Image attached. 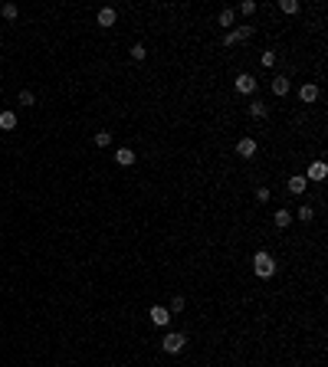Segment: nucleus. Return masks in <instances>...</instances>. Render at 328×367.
<instances>
[{
  "instance_id": "39448f33",
  "label": "nucleus",
  "mask_w": 328,
  "mask_h": 367,
  "mask_svg": "<svg viewBox=\"0 0 328 367\" xmlns=\"http://www.w3.org/2000/svg\"><path fill=\"white\" fill-rule=\"evenodd\" d=\"M325 177H328V164H325V161H312L305 180H315V184H319V180H325Z\"/></svg>"
},
{
  "instance_id": "f257e3e1",
  "label": "nucleus",
  "mask_w": 328,
  "mask_h": 367,
  "mask_svg": "<svg viewBox=\"0 0 328 367\" xmlns=\"http://www.w3.org/2000/svg\"><path fill=\"white\" fill-rule=\"evenodd\" d=\"M253 272H256V279H273L276 275V259L266 249H259L256 256H253Z\"/></svg>"
},
{
  "instance_id": "4468645a",
  "label": "nucleus",
  "mask_w": 328,
  "mask_h": 367,
  "mask_svg": "<svg viewBox=\"0 0 328 367\" xmlns=\"http://www.w3.org/2000/svg\"><path fill=\"white\" fill-rule=\"evenodd\" d=\"M273 223H276L279 230H286V227L292 223V213H289V210H276V213H273Z\"/></svg>"
},
{
  "instance_id": "412c9836",
  "label": "nucleus",
  "mask_w": 328,
  "mask_h": 367,
  "mask_svg": "<svg viewBox=\"0 0 328 367\" xmlns=\"http://www.w3.org/2000/svg\"><path fill=\"white\" fill-rule=\"evenodd\" d=\"M184 305H187L184 298H180V295H174V298H171V305H167V312H171V315H180V312H184Z\"/></svg>"
},
{
  "instance_id": "f03ea898",
  "label": "nucleus",
  "mask_w": 328,
  "mask_h": 367,
  "mask_svg": "<svg viewBox=\"0 0 328 367\" xmlns=\"http://www.w3.org/2000/svg\"><path fill=\"white\" fill-rule=\"evenodd\" d=\"M161 348L167 354H180L184 348H187V335H180V331H171V335L161 338Z\"/></svg>"
},
{
  "instance_id": "9d476101",
  "label": "nucleus",
  "mask_w": 328,
  "mask_h": 367,
  "mask_svg": "<svg viewBox=\"0 0 328 367\" xmlns=\"http://www.w3.org/2000/svg\"><path fill=\"white\" fill-rule=\"evenodd\" d=\"M138 157H135V151L132 148H118L115 151V164H122V167H132Z\"/></svg>"
},
{
  "instance_id": "7ed1b4c3",
  "label": "nucleus",
  "mask_w": 328,
  "mask_h": 367,
  "mask_svg": "<svg viewBox=\"0 0 328 367\" xmlns=\"http://www.w3.org/2000/svg\"><path fill=\"white\" fill-rule=\"evenodd\" d=\"M253 33H256V26H233V30L223 36V46H240V43H246Z\"/></svg>"
},
{
  "instance_id": "b1692460",
  "label": "nucleus",
  "mask_w": 328,
  "mask_h": 367,
  "mask_svg": "<svg viewBox=\"0 0 328 367\" xmlns=\"http://www.w3.org/2000/svg\"><path fill=\"white\" fill-rule=\"evenodd\" d=\"M240 13L243 16H253V13H256V3H253V0H243V3H240Z\"/></svg>"
},
{
  "instance_id": "a878e982",
  "label": "nucleus",
  "mask_w": 328,
  "mask_h": 367,
  "mask_svg": "<svg viewBox=\"0 0 328 367\" xmlns=\"http://www.w3.org/2000/svg\"><path fill=\"white\" fill-rule=\"evenodd\" d=\"M256 200H259V203L269 200V187H256Z\"/></svg>"
},
{
  "instance_id": "20e7f679",
  "label": "nucleus",
  "mask_w": 328,
  "mask_h": 367,
  "mask_svg": "<svg viewBox=\"0 0 328 367\" xmlns=\"http://www.w3.org/2000/svg\"><path fill=\"white\" fill-rule=\"evenodd\" d=\"M233 86H236L240 95H253L256 92V76H253V72H240V76L233 79Z\"/></svg>"
},
{
  "instance_id": "4be33fe9",
  "label": "nucleus",
  "mask_w": 328,
  "mask_h": 367,
  "mask_svg": "<svg viewBox=\"0 0 328 367\" xmlns=\"http://www.w3.org/2000/svg\"><path fill=\"white\" fill-rule=\"evenodd\" d=\"M279 10H282V13H299V0H282V3H279Z\"/></svg>"
},
{
  "instance_id": "5701e85b",
  "label": "nucleus",
  "mask_w": 328,
  "mask_h": 367,
  "mask_svg": "<svg viewBox=\"0 0 328 367\" xmlns=\"http://www.w3.org/2000/svg\"><path fill=\"white\" fill-rule=\"evenodd\" d=\"M296 217L302 220V223H309V220L315 217V210H312V207H309V203H305V207H299V210H296Z\"/></svg>"
},
{
  "instance_id": "f3484780",
  "label": "nucleus",
  "mask_w": 328,
  "mask_h": 367,
  "mask_svg": "<svg viewBox=\"0 0 328 367\" xmlns=\"http://www.w3.org/2000/svg\"><path fill=\"white\" fill-rule=\"evenodd\" d=\"M128 56H132L135 63H141V59H145V56H148V49H145V43H135V46L128 49Z\"/></svg>"
},
{
  "instance_id": "423d86ee",
  "label": "nucleus",
  "mask_w": 328,
  "mask_h": 367,
  "mask_svg": "<svg viewBox=\"0 0 328 367\" xmlns=\"http://www.w3.org/2000/svg\"><path fill=\"white\" fill-rule=\"evenodd\" d=\"M171 321V312L164 308V305H151V325H158V328H164Z\"/></svg>"
},
{
  "instance_id": "0eeeda50",
  "label": "nucleus",
  "mask_w": 328,
  "mask_h": 367,
  "mask_svg": "<svg viewBox=\"0 0 328 367\" xmlns=\"http://www.w3.org/2000/svg\"><path fill=\"white\" fill-rule=\"evenodd\" d=\"M236 154L240 157H256V138H240L236 141Z\"/></svg>"
},
{
  "instance_id": "2eb2a0df",
  "label": "nucleus",
  "mask_w": 328,
  "mask_h": 367,
  "mask_svg": "<svg viewBox=\"0 0 328 367\" xmlns=\"http://www.w3.org/2000/svg\"><path fill=\"white\" fill-rule=\"evenodd\" d=\"M250 115L253 118H266V115H269V105H266V102H250Z\"/></svg>"
},
{
  "instance_id": "aec40b11",
  "label": "nucleus",
  "mask_w": 328,
  "mask_h": 367,
  "mask_svg": "<svg viewBox=\"0 0 328 367\" xmlns=\"http://www.w3.org/2000/svg\"><path fill=\"white\" fill-rule=\"evenodd\" d=\"M16 102H20V105H23V109H30L33 102H36V95H33L30 89H20V99H16Z\"/></svg>"
},
{
  "instance_id": "f8f14e48",
  "label": "nucleus",
  "mask_w": 328,
  "mask_h": 367,
  "mask_svg": "<svg viewBox=\"0 0 328 367\" xmlns=\"http://www.w3.org/2000/svg\"><path fill=\"white\" fill-rule=\"evenodd\" d=\"M289 190H292V194H305V190H309L305 174H292V177H289Z\"/></svg>"
},
{
  "instance_id": "a211bd4d",
  "label": "nucleus",
  "mask_w": 328,
  "mask_h": 367,
  "mask_svg": "<svg viewBox=\"0 0 328 367\" xmlns=\"http://www.w3.org/2000/svg\"><path fill=\"white\" fill-rule=\"evenodd\" d=\"M95 148H109V144H112V131H95Z\"/></svg>"
},
{
  "instance_id": "dca6fc26",
  "label": "nucleus",
  "mask_w": 328,
  "mask_h": 367,
  "mask_svg": "<svg viewBox=\"0 0 328 367\" xmlns=\"http://www.w3.org/2000/svg\"><path fill=\"white\" fill-rule=\"evenodd\" d=\"M0 128H3V131H13V128H16V115H13V112H0Z\"/></svg>"
},
{
  "instance_id": "6ab92c4d",
  "label": "nucleus",
  "mask_w": 328,
  "mask_h": 367,
  "mask_svg": "<svg viewBox=\"0 0 328 367\" xmlns=\"http://www.w3.org/2000/svg\"><path fill=\"white\" fill-rule=\"evenodd\" d=\"M0 13H3V20H16V16H20V7H16V3H3Z\"/></svg>"
},
{
  "instance_id": "9b49d317",
  "label": "nucleus",
  "mask_w": 328,
  "mask_h": 367,
  "mask_svg": "<svg viewBox=\"0 0 328 367\" xmlns=\"http://www.w3.org/2000/svg\"><path fill=\"white\" fill-rule=\"evenodd\" d=\"M95 20H99V26H115L118 13H115V7H102V10H99V16H95Z\"/></svg>"
},
{
  "instance_id": "6e6552de",
  "label": "nucleus",
  "mask_w": 328,
  "mask_h": 367,
  "mask_svg": "<svg viewBox=\"0 0 328 367\" xmlns=\"http://www.w3.org/2000/svg\"><path fill=\"white\" fill-rule=\"evenodd\" d=\"M299 99H302L305 105H312V102H319V86H315V82H305V86L299 89Z\"/></svg>"
},
{
  "instance_id": "1a4fd4ad",
  "label": "nucleus",
  "mask_w": 328,
  "mask_h": 367,
  "mask_svg": "<svg viewBox=\"0 0 328 367\" xmlns=\"http://www.w3.org/2000/svg\"><path fill=\"white\" fill-rule=\"evenodd\" d=\"M217 23L220 26H223V30H233V23H236V10L233 7H227V10H220V13H217Z\"/></svg>"
},
{
  "instance_id": "ddd939ff",
  "label": "nucleus",
  "mask_w": 328,
  "mask_h": 367,
  "mask_svg": "<svg viewBox=\"0 0 328 367\" xmlns=\"http://www.w3.org/2000/svg\"><path fill=\"white\" fill-rule=\"evenodd\" d=\"M289 89H292V82L286 76H276L273 79V95H279V99H282V95H289Z\"/></svg>"
},
{
  "instance_id": "393cba45",
  "label": "nucleus",
  "mask_w": 328,
  "mask_h": 367,
  "mask_svg": "<svg viewBox=\"0 0 328 367\" xmlns=\"http://www.w3.org/2000/svg\"><path fill=\"white\" fill-rule=\"evenodd\" d=\"M259 63H263V66H276V53H273V49H266V53L259 56Z\"/></svg>"
}]
</instances>
